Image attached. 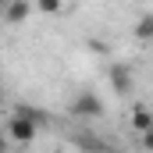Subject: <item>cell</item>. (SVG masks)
Instances as JSON below:
<instances>
[{"label": "cell", "mask_w": 153, "mask_h": 153, "mask_svg": "<svg viewBox=\"0 0 153 153\" xmlns=\"http://www.w3.org/2000/svg\"><path fill=\"white\" fill-rule=\"evenodd\" d=\"M36 135H39V125H36V121L18 117V114L7 117V139H11L14 146H32V143H36Z\"/></svg>", "instance_id": "1"}, {"label": "cell", "mask_w": 153, "mask_h": 153, "mask_svg": "<svg viewBox=\"0 0 153 153\" xmlns=\"http://www.w3.org/2000/svg\"><path fill=\"white\" fill-rule=\"evenodd\" d=\"M75 117H85V121H93V117L103 114V100L93 93V89H82V93H75V100H71V107H68Z\"/></svg>", "instance_id": "2"}, {"label": "cell", "mask_w": 153, "mask_h": 153, "mask_svg": "<svg viewBox=\"0 0 153 153\" xmlns=\"http://www.w3.org/2000/svg\"><path fill=\"white\" fill-rule=\"evenodd\" d=\"M107 78H111V85H114L117 96H128L132 93V85H135V75H132V68L128 64H111V71H107Z\"/></svg>", "instance_id": "3"}, {"label": "cell", "mask_w": 153, "mask_h": 153, "mask_svg": "<svg viewBox=\"0 0 153 153\" xmlns=\"http://www.w3.org/2000/svg\"><path fill=\"white\" fill-rule=\"evenodd\" d=\"M29 14H32V4H29V0H14V4H7V7H4V22H11V25L25 22Z\"/></svg>", "instance_id": "4"}, {"label": "cell", "mask_w": 153, "mask_h": 153, "mask_svg": "<svg viewBox=\"0 0 153 153\" xmlns=\"http://www.w3.org/2000/svg\"><path fill=\"white\" fill-rule=\"evenodd\" d=\"M132 128H135L139 135H146V132L153 128V114L146 111V107H135V111H132Z\"/></svg>", "instance_id": "5"}, {"label": "cell", "mask_w": 153, "mask_h": 153, "mask_svg": "<svg viewBox=\"0 0 153 153\" xmlns=\"http://www.w3.org/2000/svg\"><path fill=\"white\" fill-rule=\"evenodd\" d=\"M132 32H135V39H153V14H143Z\"/></svg>", "instance_id": "6"}, {"label": "cell", "mask_w": 153, "mask_h": 153, "mask_svg": "<svg viewBox=\"0 0 153 153\" xmlns=\"http://www.w3.org/2000/svg\"><path fill=\"white\" fill-rule=\"evenodd\" d=\"M14 114H18V117H29V121H36V125L46 121V114H43L39 107H25V103H18V107H14Z\"/></svg>", "instance_id": "7"}, {"label": "cell", "mask_w": 153, "mask_h": 153, "mask_svg": "<svg viewBox=\"0 0 153 153\" xmlns=\"http://www.w3.org/2000/svg\"><path fill=\"white\" fill-rule=\"evenodd\" d=\"M36 7L43 11V14H61V4H57V0H39Z\"/></svg>", "instance_id": "8"}, {"label": "cell", "mask_w": 153, "mask_h": 153, "mask_svg": "<svg viewBox=\"0 0 153 153\" xmlns=\"http://www.w3.org/2000/svg\"><path fill=\"white\" fill-rule=\"evenodd\" d=\"M139 143H143V150H146V153H153V128L146 132V135H139Z\"/></svg>", "instance_id": "9"}, {"label": "cell", "mask_w": 153, "mask_h": 153, "mask_svg": "<svg viewBox=\"0 0 153 153\" xmlns=\"http://www.w3.org/2000/svg\"><path fill=\"white\" fill-rule=\"evenodd\" d=\"M0 153H7V143H4V139H0Z\"/></svg>", "instance_id": "10"}, {"label": "cell", "mask_w": 153, "mask_h": 153, "mask_svg": "<svg viewBox=\"0 0 153 153\" xmlns=\"http://www.w3.org/2000/svg\"><path fill=\"white\" fill-rule=\"evenodd\" d=\"M0 103H4V85H0Z\"/></svg>", "instance_id": "11"}]
</instances>
